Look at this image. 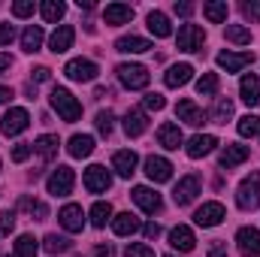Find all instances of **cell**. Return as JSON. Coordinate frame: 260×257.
Listing matches in <instances>:
<instances>
[{
    "instance_id": "6da1fadb",
    "label": "cell",
    "mask_w": 260,
    "mask_h": 257,
    "mask_svg": "<svg viewBox=\"0 0 260 257\" xmlns=\"http://www.w3.org/2000/svg\"><path fill=\"white\" fill-rule=\"evenodd\" d=\"M49 100H52V109L64 118L67 124H73V121H79V118H82V103H79L67 88H55Z\"/></svg>"
},
{
    "instance_id": "7a4b0ae2",
    "label": "cell",
    "mask_w": 260,
    "mask_h": 257,
    "mask_svg": "<svg viewBox=\"0 0 260 257\" xmlns=\"http://www.w3.org/2000/svg\"><path fill=\"white\" fill-rule=\"evenodd\" d=\"M236 203H239V209H245V212H251V209L260 206V173H251V176L242 179V185H239V191H236Z\"/></svg>"
},
{
    "instance_id": "3957f363",
    "label": "cell",
    "mask_w": 260,
    "mask_h": 257,
    "mask_svg": "<svg viewBox=\"0 0 260 257\" xmlns=\"http://www.w3.org/2000/svg\"><path fill=\"white\" fill-rule=\"evenodd\" d=\"M118 79H121V85L130 88V91H139V88H145L148 85V70L142 64H121L118 67Z\"/></svg>"
},
{
    "instance_id": "277c9868",
    "label": "cell",
    "mask_w": 260,
    "mask_h": 257,
    "mask_svg": "<svg viewBox=\"0 0 260 257\" xmlns=\"http://www.w3.org/2000/svg\"><path fill=\"white\" fill-rule=\"evenodd\" d=\"M203 43H206L203 27H197V24H182V27H179V37H176L179 52H200Z\"/></svg>"
},
{
    "instance_id": "5b68a950",
    "label": "cell",
    "mask_w": 260,
    "mask_h": 257,
    "mask_svg": "<svg viewBox=\"0 0 260 257\" xmlns=\"http://www.w3.org/2000/svg\"><path fill=\"white\" fill-rule=\"evenodd\" d=\"M73 182H76V173H73L70 167H58V170L49 176L46 188H49V194H55V197H67V194L73 191Z\"/></svg>"
},
{
    "instance_id": "8992f818",
    "label": "cell",
    "mask_w": 260,
    "mask_h": 257,
    "mask_svg": "<svg viewBox=\"0 0 260 257\" xmlns=\"http://www.w3.org/2000/svg\"><path fill=\"white\" fill-rule=\"evenodd\" d=\"M67 79H73V82H94L97 79V64L94 61H88V58H76V61H70V64L64 67Z\"/></svg>"
},
{
    "instance_id": "52a82bcc",
    "label": "cell",
    "mask_w": 260,
    "mask_h": 257,
    "mask_svg": "<svg viewBox=\"0 0 260 257\" xmlns=\"http://www.w3.org/2000/svg\"><path fill=\"white\" fill-rule=\"evenodd\" d=\"M30 124V115H27V109H21V106H15V109H9L6 115H3V121H0V127L6 136H18V133H24Z\"/></svg>"
},
{
    "instance_id": "ba28073f",
    "label": "cell",
    "mask_w": 260,
    "mask_h": 257,
    "mask_svg": "<svg viewBox=\"0 0 260 257\" xmlns=\"http://www.w3.org/2000/svg\"><path fill=\"white\" fill-rule=\"evenodd\" d=\"M109 185H112V176L106 173V167L94 164V167H88V170H85V188H88L91 194L109 191Z\"/></svg>"
},
{
    "instance_id": "9c48e42d",
    "label": "cell",
    "mask_w": 260,
    "mask_h": 257,
    "mask_svg": "<svg viewBox=\"0 0 260 257\" xmlns=\"http://www.w3.org/2000/svg\"><path fill=\"white\" fill-rule=\"evenodd\" d=\"M224 218H227V212H224L221 203H203V206L197 209V215H194V221L200 224V227H218Z\"/></svg>"
},
{
    "instance_id": "30bf717a",
    "label": "cell",
    "mask_w": 260,
    "mask_h": 257,
    "mask_svg": "<svg viewBox=\"0 0 260 257\" xmlns=\"http://www.w3.org/2000/svg\"><path fill=\"white\" fill-rule=\"evenodd\" d=\"M145 176H148L151 182H157V185H160V182H170V179H173V164H170L167 157H154V154H151V157H145Z\"/></svg>"
},
{
    "instance_id": "8fae6325",
    "label": "cell",
    "mask_w": 260,
    "mask_h": 257,
    "mask_svg": "<svg viewBox=\"0 0 260 257\" xmlns=\"http://www.w3.org/2000/svg\"><path fill=\"white\" fill-rule=\"evenodd\" d=\"M58 221H61V227H64V230H70V233H79V230L85 227V212H82V206L67 203L64 209L58 212Z\"/></svg>"
},
{
    "instance_id": "7c38bea8",
    "label": "cell",
    "mask_w": 260,
    "mask_h": 257,
    "mask_svg": "<svg viewBox=\"0 0 260 257\" xmlns=\"http://www.w3.org/2000/svg\"><path fill=\"white\" fill-rule=\"evenodd\" d=\"M236 245H239L242 257H260V230L242 227V230L236 233Z\"/></svg>"
},
{
    "instance_id": "4fadbf2b",
    "label": "cell",
    "mask_w": 260,
    "mask_h": 257,
    "mask_svg": "<svg viewBox=\"0 0 260 257\" xmlns=\"http://www.w3.org/2000/svg\"><path fill=\"white\" fill-rule=\"evenodd\" d=\"M170 245L176 248V251H182V254H188V251H194L197 239H194V230L191 227H185V224H179V227H173L170 230Z\"/></svg>"
},
{
    "instance_id": "5bb4252c",
    "label": "cell",
    "mask_w": 260,
    "mask_h": 257,
    "mask_svg": "<svg viewBox=\"0 0 260 257\" xmlns=\"http://www.w3.org/2000/svg\"><path fill=\"white\" fill-rule=\"evenodd\" d=\"M248 145H236V142H227L224 145V151H221V167L224 170H233V167H239V164H245L248 160Z\"/></svg>"
},
{
    "instance_id": "9a60e30c",
    "label": "cell",
    "mask_w": 260,
    "mask_h": 257,
    "mask_svg": "<svg viewBox=\"0 0 260 257\" xmlns=\"http://www.w3.org/2000/svg\"><path fill=\"white\" fill-rule=\"evenodd\" d=\"M133 203L142 209V212H148V215H154L157 209H160V194H154L151 188H145V185H139V188H133Z\"/></svg>"
},
{
    "instance_id": "2e32d148",
    "label": "cell",
    "mask_w": 260,
    "mask_h": 257,
    "mask_svg": "<svg viewBox=\"0 0 260 257\" xmlns=\"http://www.w3.org/2000/svg\"><path fill=\"white\" fill-rule=\"evenodd\" d=\"M197 194H200V179H197V176H185V179L176 185V191H173V200H176L179 206H188V203H194Z\"/></svg>"
},
{
    "instance_id": "e0dca14e",
    "label": "cell",
    "mask_w": 260,
    "mask_h": 257,
    "mask_svg": "<svg viewBox=\"0 0 260 257\" xmlns=\"http://www.w3.org/2000/svg\"><path fill=\"white\" fill-rule=\"evenodd\" d=\"M251 64H254V55H248V52H242V55L221 52L218 55V67L227 70V73H239V70H245V67H251Z\"/></svg>"
},
{
    "instance_id": "ac0fdd59",
    "label": "cell",
    "mask_w": 260,
    "mask_h": 257,
    "mask_svg": "<svg viewBox=\"0 0 260 257\" xmlns=\"http://www.w3.org/2000/svg\"><path fill=\"white\" fill-rule=\"evenodd\" d=\"M215 145H218V139H215L212 133H197L194 139L185 145V151H188V157H194V160H197V157H206Z\"/></svg>"
},
{
    "instance_id": "d6986e66",
    "label": "cell",
    "mask_w": 260,
    "mask_h": 257,
    "mask_svg": "<svg viewBox=\"0 0 260 257\" xmlns=\"http://www.w3.org/2000/svg\"><path fill=\"white\" fill-rule=\"evenodd\" d=\"M130 18H133V6H127V3H109V6L103 9V21L112 24V27L127 24Z\"/></svg>"
},
{
    "instance_id": "ffe728a7",
    "label": "cell",
    "mask_w": 260,
    "mask_h": 257,
    "mask_svg": "<svg viewBox=\"0 0 260 257\" xmlns=\"http://www.w3.org/2000/svg\"><path fill=\"white\" fill-rule=\"evenodd\" d=\"M191 76H194V67L191 64H173L167 70L164 82H167V88H182V85L191 82Z\"/></svg>"
},
{
    "instance_id": "44dd1931",
    "label": "cell",
    "mask_w": 260,
    "mask_h": 257,
    "mask_svg": "<svg viewBox=\"0 0 260 257\" xmlns=\"http://www.w3.org/2000/svg\"><path fill=\"white\" fill-rule=\"evenodd\" d=\"M239 94H242V100H245L248 106H257L260 103V79L254 76V73L242 76V82H239Z\"/></svg>"
},
{
    "instance_id": "7402d4cb",
    "label": "cell",
    "mask_w": 260,
    "mask_h": 257,
    "mask_svg": "<svg viewBox=\"0 0 260 257\" xmlns=\"http://www.w3.org/2000/svg\"><path fill=\"white\" fill-rule=\"evenodd\" d=\"M73 37H76V30H73L70 24H61V27L52 34V40H49V49H52L55 55H64L67 49L73 46Z\"/></svg>"
},
{
    "instance_id": "603a6c76",
    "label": "cell",
    "mask_w": 260,
    "mask_h": 257,
    "mask_svg": "<svg viewBox=\"0 0 260 257\" xmlns=\"http://www.w3.org/2000/svg\"><path fill=\"white\" fill-rule=\"evenodd\" d=\"M112 167L118 170V176H121V179H130V176L136 173V154H133L130 148L115 151V154H112Z\"/></svg>"
},
{
    "instance_id": "cb8c5ba5",
    "label": "cell",
    "mask_w": 260,
    "mask_h": 257,
    "mask_svg": "<svg viewBox=\"0 0 260 257\" xmlns=\"http://www.w3.org/2000/svg\"><path fill=\"white\" fill-rule=\"evenodd\" d=\"M176 115H179V121H185V124H191V127H200V124H203V112L197 109L194 100H179Z\"/></svg>"
},
{
    "instance_id": "d4e9b609",
    "label": "cell",
    "mask_w": 260,
    "mask_h": 257,
    "mask_svg": "<svg viewBox=\"0 0 260 257\" xmlns=\"http://www.w3.org/2000/svg\"><path fill=\"white\" fill-rule=\"evenodd\" d=\"M145 127H148V115L142 109H130L127 115H124V133L127 136H142Z\"/></svg>"
},
{
    "instance_id": "484cf974",
    "label": "cell",
    "mask_w": 260,
    "mask_h": 257,
    "mask_svg": "<svg viewBox=\"0 0 260 257\" xmlns=\"http://www.w3.org/2000/svg\"><path fill=\"white\" fill-rule=\"evenodd\" d=\"M67 151H70V157H88V154L94 151V136H88V133H76V136L70 139Z\"/></svg>"
},
{
    "instance_id": "4316f807",
    "label": "cell",
    "mask_w": 260,
    "mask_h": 257,
    "mask_svg": "<svg viewBox=\"0 0 260 257\" xmlns=\"http://www.w3.org/2000/svg\"><path fill=\"white\" fill-rule=\"evenodd\" d=\"M112 230H115V236H133L139 230V218L130 215V212H121V215L112 218Z\"/></svg>"
},
{
    "instance_id": "83f0119b",
    "label": "cell",
    "mask_w": 260,
    "mask_h": 257,
    "mask_svg": "<svg viewBox=\"0 0 260 257\" xmlns=\"http://www.w3.org/2000/svg\"><path fill=\"white\" fill-rule=\"evenodd\" d=\"M157 142H160L164 148L176 151V148L182 145V130H179V124H160V130H157Z\"/></svg>"
},
{
    "instance_id": "f1b7e54d",
    "label": "cell",
    "mask_w": 260,
    "mask_h": 257,
    "mask_svg": "<svg viewBox=\"0 0 260 257\" xmlns=\"http://www.w3.org/2000/svg\"><path fill=\"white\" fill-rule=\"evenodd\" d=\"M115 49H118V52H124V55H142V52H148V49H151V43H148V40H142V37H121V40L115 43Z\"/></svg>"
},
{
    "instance_id": "f546056e",
    "label": "cell",
    "mask_w": 260,
    "mask_h": 257,
    "mask_svg": "<svg viewBox=\"0 0 260 257\" xmlns=\"http://www.w3.org/2000/svg\"><path fill=\"white\" fill-rule=\"evenodd\" d=\"M227 12H230V6H227L224 0H209V3H203V15H206L212 24L227 21Z\"/></svg>"
},
{
    "instance_id": "4dcf8cb0",
    "label": "cell",
    "mask_w": 260,
    "mask_h": 257,
    "mask_svg": "<svg viewBox=\"0 0 260 257\" xmlns=\"http://www.w3.org/2000/svg\"><path fill=\"white\" fill-rule=\"evenodd\" d=\"M58 145H61V142H58V136L46 133V136H40V139L34 142V151H37V154H40L43 160H52V157L58 154Z\"/></svg>"
},
{
    "instance_id": "1f68e13d",
    "label": "cell",
    "mask_w": 260,
    "mask_h": 257,
    "mask_svg": "<svg viewBox=\"0 0 260 257\" xmlns=\"http://www.w3.org/2000/svg\"><path fill=\"white\" fill-rule=\"evenodd\" d=\"M148 30L154 34V37H170L173 34V27H170V18L164 15V12H148Z\"/></svg>"
},
{
    "instance_id": "d6a6232c",
    "label": "cell",
    "mask_w": 260,
    "mask_h": 257,
    "mask_svg": "<svg viewBox=\"0 0 260 257\" xmlns=\"http://www.w3.org/2000/svg\"><path fill=\"white\" fill-rule=\"evenodd\" d=\"M40 43H43V27H37V24H30V27H27V30L21 34V49L34 55V52L40 49Z\"/></svg>"
},
{
    "instance_id": "836d02e7",
    "label": "cell",
    "mask_w": 260,
    "mask_h": 257,
    "mask_svg": "<svg viewBox=\"0 0 260 257\" xmlns=\"http://www.w3.org/2000/svg\"><path fill=\"white\" fill-rule=\"evenodd\" d=\"M70 239L67 236H58V233H49L46 236V242H43V248L49 251V254H64V251H70Z\"/></svg>"
},
{
    "instance_id": "e575fe53",
    "label": "cell",
    "mask_w": 260,
    "mask_h": 257,
    "mask_svg": "<svg viewBox=\"0 0 260 257\" xmlns=\"http://www.w3.org/2000/svg\"><path fill=\"white\" fill-rule=\"evenodd\" d=\"M37 251H40V245H37V239L34 236H18L15 239V257H37Z\"/></svg>"
},
{
    "instance_id": "d590c367",
    "label": "cell",
    "mask_w": 260,
    "mask_h": 257,
    "mask_svg": "<svg viewBox=\"0 0 260 257\" xmlns=\"http://www.w3.org/2000/svg\"><path fill=\"white\" fill-rule=\"evenodd\" d=\"M40 9H43V18H46V21H52V24H55V21H61V18H64V12H67V6L61 3V0H46Z\"/></svg>"
},
{
    "instance_id": "8d00e7d4",
    "label": "cell",
    "mask_w": 260,
    "mask_h": 257,
    "mask_svg": "<svg viewBox=\"0 0 260 257\" xmlns=\"http://www.w3.org/2000/svg\"><path fill=\"white\" fill-rule=\"evenodd\" d=\"M197 94H200V97L218 94V73H203V79L197 82Z\"/></svg>"
},
{
    "instance_id": "74e56055",
    "label": "cell",
    "mask_w": 260,
    "mask_h": 257,
    "mask_svg": "<svg viewBox=\"0 0 260 257\" xmlns=\"http://www.w3.org/2000/svg\"><path fill=\"white\" fill-rule=\"evenodd\" d=\"M106 221H112V206H109V203H94V209H91V224H94V227H106Z\"/></svg>"
},
{
    "instance_id": "f35d334b",
    "label": "cell",
    "mask_w": 260,
    "mask_h": 257,
    "mask_svg": "<svg viewBox=\"0 0 260 257\" xmlns=\"http://www.w3.org/2000/svg\"><path fill=\"white\" fill-rule=\"evenodd\" d=\"M227 40L236 43V46H248L251 43V30L242 27V24H227Z\"/></svg>"
},
{
    "instance_id": "ab89813d",
    "label": "cell",
    "mask_w": 260,
    "mask_h": 257,
    "mask_svg": "<svg viewBox=\"0 0 260 257\" xmlns=\"http://www.w3.org/2000/svg\"><path fill=\"white\" fill-rule=\"evenodd\" d=\"M230 115H233V103L221 97V100L215 103V109H212V121H215V124H227Z\"/></svg>"
},
{
    "instance_id": "60d3db41",
    "label": "cell",
    "mask_w": 260,
    "mask_h": 257,
    "mask_svg": "<svg viewBox=\"0 0 260 257\" xmlns=\"http://www.w3.org/2000/svg\"><path fill=\"white\" fill-rule=\"evenodd\" d=\"M239 136H260V115H242L239 118Z\"/></svg>"
},
{
    "instance_id": "b9f144b4",
    "label": "cell",
    "mask_w": 260,
    "mask_h": 257,
    "mask_svg": "<svg viewBox=\"0 0 260 257\" xmlns=\"http://www.w3.org/2000/svg\"><path fill=\"white\" fill-rule=\"evenodd\" d=\"M21 209L30 212V215H37V221H46V218H49V209H46V203H40V200L24 197V200H21Z\"/></svg>"
},
{
    "instance_id": "7bdbcfd3",
    "label": "cell",
    "mask_w": 260,
    "mask_h": 257,
    "mask_svg": "<svg viewBox=\"0 0 260 257\" xmlns=\"http://www.w3.org/2000/svg\"><path fill=\"white\" fill-rule=\"evenodd\" d=\"M94 124H97V130H100L103 136H109L112 127H115V115H112L109 109H106V112H97V121H94Z\"/></svg>"
},
{
    "instance_id": "ee69618b",
    "label": "cell",
    "mask_w": 260,
    "mask_h": 257,
    "mask_svg": "<svg viewBox=\"0 0 260 257\" xmlns=\"http://www.w3.org/2000/svg\"><path fill=\"white\" fill-rule=\"evenodd\" d=\"M30 154H34V142H18V145L12 148V160H15V164H24Z\"/></svg>"
},
{
    "instance_id": "f6af8a7d",
    "label": "cell",
    "mask_w": 260,
    "mask_h": 257,
    "mask_svg": "<svg viewBox=\"0 0 260 257\" xmlns=\"http://www.w3.org/2000/svg\"><path fill=\"white\" fill-rule=\"evenodd\" d=\"M124 257H154V251H151L145 242H130L127 251H124Z\"/></svg>"
},
{
    "instance_id": "bcb514c9",
    "label": "cell",
    "mask_w": 260,
    "mask_h": 257,
    "mask_svg": "<svg viewBox=\"0 0 260 257\" xmlns=\"http://www.w3.org/2000/svg\"><path fill=\"white\" fill-rule=\"evenodd\" d=\"M34 0H18V3H12V15H18V18H27V15H34Z\"/></svg>"
},
{
    "instance_id": "7dc6e473",
    "label": "cell",
    "mask_w": 260,
    "mask_h": 257,
    "mask_svg": "<svg viewBox=\"0 0 260 257\" xmlns=\"http://www.w3.org/2000/svg\"><path fill=\"white\" fill-rule=\"evenodd\" d=\"M12 227H15V215H12V212H0V239L9 236Z\"/></svg>"
},
{
    "instance_id": "c3c4849f",
    "label": "cell",
    "mask_w": 260,
    "mask_h": 257,
    "mask_svg": "<svg viewBox=\"0 0 260 257\" xmlns=\"http://www.w3.org/2000/svg\"><path fill=\"white\" fill-rule=\"evenodd\" d=\"M164 106H167L164 94H148V97H145V109H154V112H160Z\"/></svg>"
},
{
    "instance_id": "681fc988",
    "label": "cell",
    "mask_w": 260,
    "mask_h": 257,
    "mask_svg": "<svg viewBox=\"0 0 260 257\" xmlns=\"http://www.w3.org/2000/svg\"><path fill=\"white\" fill-rule=\"evenodd\" d=\"M15 40V27L12 24H0V46H9Z\"/></svg>"
},
{
    "instance_id": "f907efd6",
    "label": "cell",
    "mask_w": 260,
    "mask_h": 257,
    "mask_svg": "<svg viewBox=\"0 0 260 257\" xmlns=\"http://www.w3.org/2000/svg\"><path fill=\"white\" fill-rule=\"evenodd\" d=\"M142 233H145V239H157V236H160V224H154V221H148V224L142 227Z\"/></svg>"
},
{
    "instance_id": "816d5d0a",
    "label": "cell",
    "mask_w": 260,
    "mask_h": 257,
    "mask_svg": "<svg viewBox=\"0 0 260 257\" xmlns=\"http://www.w3.org/2000/svg\"><path fill=\"white\" fill-rule=\"evenodd\" d=\"M34 79H37V82H49V79H52V70H49V67H37V70H34Z\"/></svg>"
},
{
    "instance_id": "f5cc1de1",
    "label": "cell",
    "mask_w": 260,
    "mask_h": 257,
    "mask_svg": "<svg viewBox=\"0 0 260 257\" xmlns=\"http://www.w3.org/2000/svg\"><path fill=\"white\" fill-rule=\"evenodd\" d=\"M209 257H227V245H224V242H215V245L209 248Z\"/></svg>"
},
{
    "instance_id": "db71d44e",
    "label": "cell",
    "mask_w": 260,
    "mask_h": 257,
    "mask_svg": "<svg viewBox=\"0 0 260 257\" xmlns=\"http://www.w3.org/2000/svg\"><path fill=\"white\" fill-rule=\"evenodd\" d=\"M242 9H245V15H251V18H257V21H260V0H257V3H245Z\"/></svg>"
},
{
    "instance_id": "11a10c76",
    "label": "cell",
    "mask_w": 260,
    "mask_h": 257,
    "mask_svg": "<svg viewBox=\"0 0 260 257\" xmlns=\"http://www.w3.org/2000/svg\"><path fill=\"white\" fill-rule=\"evenodd\" d=\"M176 12H179V15H185V18H188V15H191V12H194V6H191V3H176Z\"/></svg>"
},
{
    "instance_id": "9f6ffc18",
    "label": "cell",
    "mask_w": 260,
    "mask_h": 257,
    "mask_svg": "<svg viewBox=\"0 0 260 257\" xmlns=\"http://www.w3.org/2000/svg\"><path fill=\"white\" fill-rule=\"evenodd\" d=\"M97 257H115L112 245H100V248H97Z\"/></svg>"
},
{
    "instance_id": "6f0895ef",
    "label": "cell",
    "mask_w": 260,
    "mask_h": 257,
    "mask_svg": "<svg viewBox=\"0 0 260 257\" xmlns=\"http://www.w3.org/2000/svg\"><path fill=\"white\" fill-rule=\"evenodd\" d=\"M9 67H12V58L9 55H0V73H6Z\"/></svg>"
},
{
    "instance_id": "680465c9",
    "label": "cell",
    "mask_w": 260,
    "mask_h": 257,
    "mask_svg": "<svg viewBox=\"0 0 260 257\" xmlns=\"http://www.w3.org/2000/svg\"><path fill=\"white\" fill-rule=\"evenodd\" d=\"M9 97H12V91H9V88H3V85H0V103H6V100H9Z\"/></svg>"
}]
</instances>
